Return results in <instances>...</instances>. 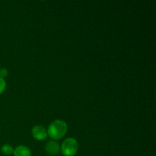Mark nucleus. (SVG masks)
I'll use <instances>...</instances> for the list:
<instances>
[{
    "label": "nucleus",
    "mask_w": 156,
    "mask_h": 156,
    "mask_svg": "<svg viewBox=\"0 0 156 156\" xmlns=\"http://www.w3.org/2000/svg\"><path fill=\"white\" fill-rule=\"evenodd\" d=\"M68 130V126L64 120H56L52 122L47 129V136L53 140H59L63 138Z\"/></svg>",
    "instance_id": "obj_1"
},
{
    "label": "nucleus",
    "mask_w": 156,
    "mask_h": 156,
    "mask_svg": "<svg viewBox=\"0 0 156 156\" xmlns=\"http://www.w3.org/2000/svg\"><path fill=\"white\" fill-rule=\"evenodd\" d=\"M79 144L77 140L73 137L66 139L61 146V152L64 156H74L77 153Z\"/></svg>",
    "instance_id": "obj_2"
},
{
    "label": "nucleus",
    "mask_w": 156,
    "mask_h": 156,
    "mask_svg": "<svg viewBox=\"0 0 156 156\" xmlns=\"http://www.w3.org/2000/svg\"><path fill=\"white\" fill-rule=\"evenodd\" d=\"M32 136L37 140L43 141L45 140L47 136V131L45 128L41 125H37L32 128L31 130Z\"/></svg>",
    "instance_id": "obj_3"
},
{
    "label": "nucleus",
    "mask_w": 156,
    "mask_h": 156,
    "mask_svg": "<svg viewBox=\"0 0 156 156\" xmlns=\"http://www.w3.org/2000/svg\"><path fill=\"white\" fill-rule=\"evenodd\" d=\"M46 152L50 156H56L59 154L60 151V146L57 142L54 140H50L47 142L45 146Z\"/></svg>",
    "instance_id": "obj_4"
},
{
    "label": "nucleus",
    "mask_w": 156,
    "mask_h": 156,
    "mask_svg": "<svg viewBox=\"0 0 156 156\" xmlns=\"http://www.w3.org/2000/svg\"><path fill=\"white\" fill-rule=\"evenodd\" d=\"M14 156H31V151L26 146H18L14 149Z\"/></svg>",
    "instance_id": "obj_5"
},
{
    "label": "nucleus",
    "mask_w": 156,
    "mask_h": 156,
    "mask_svg": "<svg viewBox=\"0 0 156 156\" xmlns=\"http://www.w3.org/2000/svg\"><path fill=\"white\" fill-rule=\"evenodd\" d=\"M1 152L3 155H11L13 154L14 149L11 145L9 144H5L2 146Z\"/></svg>",
    "instance_id": "obj_6"
},
{
    "label": "nucleus",
    "mask_w": 156,
    "mask_h": 156,
    "mask_svg": "<svg viewBox=\"0 0 156 156\" xmlns=\"http://www.w3.org/2000/svg\"><path fill=\"white\" fill-rule=\"evenodd\" d=\"M6 88V82L5 79L0 78V94H2Z\"/></svg>",
    "instance_id": "obj_7"
},
{
    "label": "nucleus",
    "mask_w": 156,
    "mask_h": 156,
    "mask_svg": "<svg viewBox=\"0 0 156 156\" xmlns=\"http://www.w3.org/2000/svg\"><path fill=\"white\" fill-rule=\"evenodd\" d=\"M9 75V72H8L7 69L5 68H2L0 69V78L4 79L5 78H6Z\"/></svg>",
    "instance_id": "obj_8"
}]
</instances>
